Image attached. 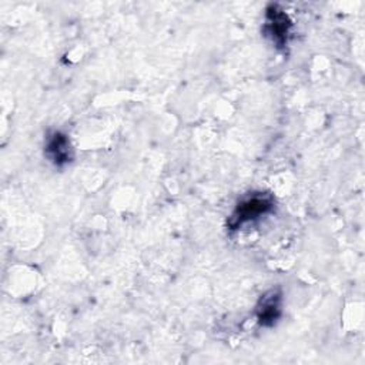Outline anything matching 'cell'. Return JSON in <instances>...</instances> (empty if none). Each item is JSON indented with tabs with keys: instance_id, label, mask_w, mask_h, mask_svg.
<instances>
[{
	"instance_id": "7a4b0ae2",
	"label": "cell",
	"mask_w": 365,
	"mask_h": 365,
	"mask_svg": "<svg viewBox=\"0 0 365 365\" xmlns=\"http://www.w3.org/2000/svg\"><path fill=\"white\" fill-rule=\"evenodd\" d=\"M290 22L287 15L277 11L275 8L267 13V26L266 30L268 36L273 39V42L277 45H284L287 42V34L290 29Z\"/></svg>"
},
{
	"instance_id": "6da1fadb",
	"label": "cell",
	"mask_w": 365,
	"mask_h": 365,
	"mask_svg": "<svg viewBox=\"0 0 365 365\" xmlns=\"http://www.w3.org/2000/svg\"><path fill=\"white\" fill-rule=\"evenodd\" d=\"M271 206H273L271 201L263 195L250 197L242 201L241 205H238L237 210L233 214L231 226L238 227L250 220H256L260 216L266 214L271 209Z\"/></svg>"
},
{
	"instance_id": "277c9868",
	"label": "cell",
	"mask_w": 365,
	"mask_h": 365,
	"mask_svg": "<svg viewBox=\"0 0 365 365\" xmlns=\"http://www.w3.org/2000/svg\"><path fill=\"white\" fill-rule=\"evenodd\" d=\"M280 315V297L275 293H271L270 297H263L261 307L259 308V319L263 326H271V324Z\"/></svg>"
},
{
	"instance_id": "3957f363",
	"label": "cell",
	"mask_w": 365,
	"mask_h": 365,
	"mask_svg": "<svg viewBox=\"0 0 365 365\" xmlns=\"http://www.w3.org/2000/svg\"><path fill=\"white\" fill-rule=\"evenodd\" d=\"M48 156L52 158V161H55L56 165H63L70 161V144L66 136L60 135V133H55L49 142H48V147H46Z\"/></svg>"
}]
</instances>
